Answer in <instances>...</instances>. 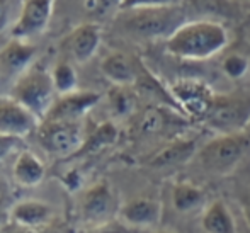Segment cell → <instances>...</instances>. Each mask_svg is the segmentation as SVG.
<instances>
[{"label":"cell","mask_w":250,"mask_h":233,"mask_svg":"<svg viewBox=\"0 0 250 233\" xmlns=\"http://www.w3.org/2000/svg\"><path fill=\"white\" fill-rule=\"evenodd\" d=\"M146 233H174V232H168V230H150Z\"/></svg>","instance_id":"35"},{"label":"cell","mask_w":250,"mask_h":233,"mask_svg":"<svg viewBox=\"0 0 250 233\" xmlns=\"http://www.w3.org/2000/svg\"><path fill=\"white\" fill-rule=\"evenodd\" d=\"M101 38L102 33L97 24H80L66 36L65 48L75 63H87L99 49Z\"/></svg>","instance_id":"16"},{"label":"cell","mask_w":250,"mask_h":233,"mask_svg":"<svg viewBox=\"0 0 250 233\" xmlns=\"http://www.w3.org/2000/svg\"><path fill=\"white\" fill-rule=\"evenodd\" d=\"M62 181H63V186H65L70 192H77V191L82 187L83 179H82V174H80L79 170H70L63 175Z\"/></svg>","instance_id":"31"},{"label":"cell","mask_w":250,"mask_h":233,"mask_svg":"<svg viewBox=\"0 0 250 233\" xmlns=\"http://www.w3.org/2000/svg\"><path fill=\"white\" fill-rule=\"evenodd\" d=\"M51 79L53 85L58 95H65L70 92H75L77 85H79V77H77L75 66L70 62H58L51 70Z\"/></svg>","instance_id":"23"},{"label":"cell","mask_w":250,"mask_h":233,"mask_svg":"<svg viewBox=\"0 0 250 233\" xmlns=\"http://www.w3.org/2000/svg\"><path fill=\"white\" fill-rule=\"evenodd\" d=\"M247 129H250V123H249V128H247Z\"/></svg>","instance_id":"36"},{"label":"cell","mask_w":250,"mask_h":233,"mask_svg":"<svg viewBox=\"0 0 250 233\" xmlns=\"http://www.w3.org/2000/svg\"><path fill=\"white\" fill-rule=\"evenodd\" d=\"M203 121L218 135L245 131L250 123V97L238 94H214Z\"/></svg>","instance_id":"5"},{"label":"cell","mask_w":250,"mask_h":233,"mask_svg":"<svg viewBox=\"0 0 250 233\" xmlns=\"http://www.w3.org/2000/svg\"><path fill=\"white\" fill-rule=\"evenodd\" d=\"M10 97L24 106L40 121H43L50 112L53 102L58 97L53 85L51 72H48L40 63H34L31 68H27L22 75L16 79L10 90Z\"/></svg>","instance_id":"4"},{"label":"cell","mask_w":250,"mask_h":233,"mask_svg":"<svg viewBox=\"0 0 250 233\" xmlns=\"http://www.w3.org/2000/svg\"><path fill=\"white\" fill-rule=\"evenodd\" d=\"M12 177L16 184L22 187H36L46 177V167L36 153L24 150L14 160Z\"/></svg>","instance_id":"17"},{"label":"cell","mask_w":250,"mask_h":233,"mask_svg":"<svg viewBox=\"0 0 250 233\" xmlns=\"http://www.w3.org/2000/svg\"><path fill=\"white\" fill-rule=\"evenodd\" d=\"M228 44V31L218 21L198 19L182 24L167 41L168 55L189 62H203L218 55Z\"/></svg>","instance_id":"1"},{"label":"cell","mask_w":250,"mask_h":233,"mask_svg":"<svg viewBox=\"0 0 250 233\" xmlns=\"http://www.w3.org/2000/svg\"><path fill=\"white\" fill-rule=\"evenodd\" d=\"M186 7L194 10L203 19H211L213 17H230L233 16L235 7L231 0H186Z\"/></svg>","instance_id":"21"},{"label":"cell","mask_w":250,"mask_h":233,"mask_svg":"<svg viewBox=\"0 0 250 233\" xmlns=\"http://www.w3.org/2000/svg\"><path fill=\"white\" fill-rule=\"evenodd\" d=\"M102 95L96 90H75L58 95L43 121H80L99 104Z\"/></svg>","instance_id":"10"},{"label":"cell","mask_w":250,"mask_h":233,"mask_svg":"<svg viewBox=\"0 0 250 233\" xmlns=\"http://www.w3.org/2000/svg\"><path fill=\"white\" fill-rule=\"evenodd\" d=\"M250 155V129L228 135H218L198 150L199 165L213 175L233 172Z\"/></svg>","instance_id":"3"},{"label":"cell","mask_w":250,"mask_h":233,"mask_svg":"<svg viewBox=\"0 0 250 233\" xmlns=\"http://www.w3.org/2000/svg\"><path fill=\"white\" fill-rule=\"evenodd\" d=\"M118 140V129L112 123H102V125L97 126L92 131V135L85 136L83 140V145L77 155H83V153H92V151H97L104 147H109L114 141Z\"/></svg>","instance_id":"22"},{"label":"cell","mask_w":250,"mask_h":233,"mask_svg":"<svg viewBox=\"0 0 250 233\" xmlns=\"http://www.w3.org/2000/svg\"><path fill=\"white\" fill-rule=\"evenodd\" d=\"M249 58L240 53H231V55L225 56L223 63H221V68H223V73L231 80H238L242 77L247 75L249 72Z\"/></svg>","instance_id":"26"},{"label":"cell","mask_w":250,"mask_h":233,"mask_svg":"<svg viewBox=\"0 0 250 233\" xmlns=\"http://www.w3.org/2000/svg\"><path fill=\"white\" fill-rule=\"evenodd\" d=\"M53 7L55 0H26L10 31L12 38L27 41L43 33L51 21Z\"/></svg>","instance_id":"9"},{"label":"cell","mask_w":250,"mask_h":233,"mask_svg":"<svg viewBox=\"0 0 250 233\" xmlns=\"http://www.w3.org/2000/svg\"><path fill=\"white\" fill-rule=\"evenodd\" d=\"M36 133L41 148L56 157L77 155L85 140L80 121H41Z\"/></svg>","instance_id":"6"},{"label":"cell","mask_w":250,"mask_h":233,"mask_svg":"<svg viewBox=\"0 0 250 233\" xmlns=\"http://www.w3.org/2000/svg\"><path fill=\"white\" fill-rule=\"evenodd\" d=\"M40 119L12 97H0V135L21 138L36 131Z\"/></svg>","instance_id":"11"},{"label":"cell","mask_w":250,"mask_h":233,"mask_svg":"<svg viewBox=\"0 0 250 233\" xmlns=\"http://www.w3.org/2000/svg\"><path fill=\"white\" fill-rule=\"evenodd\" d=\"M204 201V192L199 186L189 181H181L172 189V206L177 213H191Z\"/></svg>","instance_id":"19"},{"label":"cell","mask_w":250,"mask_h":233,"mask_svg":"<svg viewBox=\"0 0 250 233\" xmlns=\"http://www.w3.org/2000/svg\"><path fill=\"white\" fill-rule=\"evenodd\" d=\"M128 89L129 87H114L109 92V106L116 116H128L135 111V95Z\"/></svg>","instance_id":"24"},{"label":"cell","mask_w":250,"mask_h":233,"mask_svg":"<svg viewBox=\"0 0 250 233\" xmlns=\"http://www.w3.org/2000/svg\"><path fill=\"white\" fill-rule=\"evenodd\" d=\"M194 153H196L194 141H191V140L174 141V143L162 148V150L151 158L150 164L153 165V167H167V165L182 164V162L189 160Z\"/></svg>","instance_id":"20"},{"label":"cell","mask_w":250,"mask_h":233,"mask_svg":"<svg viewBox=\"0 0 250 233\" xmlns=\"http://www.w3.org/2000/svg\"><path fill=\"white\" fill-rule=\"evenodd\" d=\"M2 214H3V196L0 194V223H2Z\"/></svg>","instance_id":"34"},{"label":"cell","mask_w":250,"mask_h":233,"mask_svg":"<svg viewBox=\"0 0 250 233\" xmlns=\"http://www.w3.org/2000/svg\"><path fill=\"white\" fill-rule=\"evenodd\" d=\"M9 17H10L9 0H0V34L9 27Z\"/></svg>","instance_id":"32"},{"label":"cell","mask_w":250,"mask_h":233,"mask_svg":"<svg viewBox=\"0 0 250 233\" xmlns=\"http://www.w3.org/2000/svg\"><path fill=\"white\" fill-rule=\"evenodd\" d=\"M9 220L27 230H43L51 227L55 220V208L41 199H22L9 210Z\"/></svg>","instance_id":"12"},{"label":"cell","mask_w":250,"mask_h":233,"mask_svg":"<svg viewBox=\"0 0 250 233\" xmlns=\"http://www.w3.org/2000/svg\"><path fill=\"white\" fill-rule=\"evenodd\" d=\"M118 220L129 228H143L148 230L160 223L162 204L150 197H133L121 204Z\"/></svg>","instance_id":"13"},{"label":"cell","mask_w":250,"mask_h":233,"mask_svg":"<svg viewBox=\"0 0 250 233\" xmlns=\"http://www.w3.org/2000/svg\"><path fill=\"white\" fill-rule=\"evenodd\" d=\"M118 197H116L112 187L105 181H101L97 184L85 191L80 197L79 210L80 216L89 225H101L112 221L119 213Z\"/></svg>","instance_id":"7"},{"label":"cell","mask_w":250,"mask_h":233,"mask_svg":"<svg viewBox=\"0 0 250 233\" xmlns=\"http://www.w3.org/2000/svg\"><path fill=\"white\" fill-rule=\"evenodd\" d=\"M85 233H129V227H126L119 220H112L107 221V223L94 225Z\"/></svg>","instance_id":"29"},{"label":"cell","mask_w":250,"mask_h":233,"mask_svg":"<svg viewBox=\"0 0 250 233\" xmlns=\"http://www.w3.org/2000/svg\"><path fill=\"white\" fill-rule=\"evenodd\" d=\"M125 0H83L85 10L94 17H105L114 10H121Z\"/></svg>","instance_id":"27"},{"label":"cell","mask_w":250,"mask_h":233,"mask_svg":"<svg viewBox=\"0 0 250 233\" xmlns=\"http://www.w3.org/2000/svg\"><path fill=\"white\" fill-rule=\"evenodd\" d=\"M186 0H125L121 10L131 9H146V7H170V5H182Z\"/></svg>","instance_id":"28"},{"label":"cell","mask_w":250,"mask_h":233,"mask_svg":"<svg viewBox=\"0 0 250 233\" xmlns=\"http://www.w3.org/2000/svg\"><path fill=\"white\" fill-rule=\"evenodd\" d=\"M242 213H244V220L247 223V227H250V196L242 203Z\"/></svg>","instance_id":"33"},{"label":"cell","mask_w":250,"mask_h":233,"mask_svg":"<svg viewBox=\"0 0 250 233\" xmlns=\"http://www.w3.org/2000/svg\"><path fill=\"white\" fill-rule=\"evenodd\" d=\"M165 128V112L157 107H151L148 111L143 112L140 118L138 129L143 135H157V133L164 131Z\"/></svg>","instance_id":"25"},{"label":"cell","mask_w":250,"mask_h":233,"mask_svg":"<svg viewBox=\"0 0 250 233\" xmlns=\"http://www.w3.org/2000/svg\"><path fill=\"white\" fill-rule=\"evenodd\" d=\"M38 48L29 41L16 40L0 49V73L3 77H19L34 65Z\"/></svg>","instance_id":"14"},{"label":"cell","mask_w":250,"mask_h":233,"mask_svg":"<svg viewBox=\"0 0 250 233\" xmlns=\"http://www.w3.org/2000/svg\"><path fill=\"white\" fill-rule=\"evenodd\" d=\"M170 97L175 106H179L182 112L192 116L196 119H204L211 102L214 99V92L204 82L192 79H182L172 84Z\"/></svg>","instance_id":"8"},{"label":"cell","mask_w":250,"mask_h":233,"mask_svg":"<svg viewBox=\"0 0 250 233\" xmlns=\"http://www.w3.org/2000/svg\"><path fill=\"white\" fill-rule=\"evenodd\" d=\"M118 24L123 31L140 40H158L165 41L188 22L186 3L170 7H146V9L119 10Z\"/></svg>","instance_id":"2"},{"label":"cell","mask_w":250,"mask_h":233,"mask_svg":"<svg viewBox=\"0 0 250 233\" xmlns=\"http://www.w3.org/2000/svg\"><path fill=\"white\" fill-rule=\"evenodd\" d=\"M21 143H22V140H21V138L0 135V162L5 160L10 153H14V151L19 148Z\"/></svg>","instance_id":"30"},{"label":"cell","mask_w":250,"mask_h":233,"mask_svg":"<svg viewBox=\"0 0 250 233\" xmlns=\"http://www.w3.org/2000/svg\"><path fill=\"white\" fill-rule=\"evenodd\" d=\"M101 72L114 87H131L138 84L142 65L133 56L114 51L102 60Z\"/></svg>","instance_id":"15"},{"label":"cell","mask_w":250,"mask_h":233,"mask_svg":"<svg viewBox=\"0 0 250 233\" xmlns=\"http://www.w3.org/2000/svg\"><path fill=\"white\" fill-rule=\"evenodd\" d=\"M201 228L204 233H237L235 218L230 208L221 199H214L201 214Z\"/></svg>","instance_id":"18"}]
</instances>
